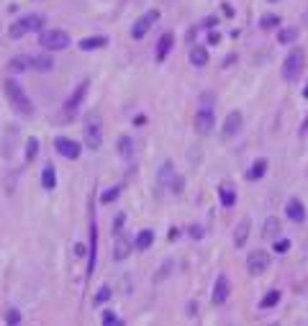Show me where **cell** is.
<instances>
[{"label":"cell","mask_w":308,"mask_h":326,"mask_svg":"<svg viewBox=\"0 0 308 326\" xmlns=\"http://www.w3.org/2000/svg\"><path fill=\"white\" fill-rule=\"evenodd\" d=\"M3 93H6L11 108H13L18 116H26V118L34 116V103H31V98L26 95V90L21 88L16 80H6V82H3Z\"/></svg>","instance_id":"obj_1"},{"label":"cell","mask_w":308,"mask_h":326,"mask_svg":"<svg viewBox=\"0 0 308 326\" xmlns=\"http://www.w3.org/2000/svg\"><path fill=\"white\" fill-rule=\"evenodd\" d=\"M44 26V16L41 13H26V16H21L18 21H13L11 29H8V39H24L26 34L31 31H41Z\"/></svg>","instance_id":"obj_2"},{"label":"cell","mask_w":308,"mask_h":326,"mask_svg":"<svg viewBox=\"0 0 308 326\" xmlns=\"http://www.w3.org/2000/svg\"><path fill=\"white\" fill-rule=\"evenodd\" d=\"M85 144L93 151L103 146V118H100V113H90L85 118Z\"/></svg>","instance_id":"obj_3"},{"label":"cell","mask_w":308,"mask_h":326,"mask_svg":"<svg viewBox=\"0 0 308 326\" xmlns=\"http://www.w3.org/2000/svg\"><path fill=\"white\" fill-rule=\"evenodd\" d=\"M39 44L47 49V52H62L70 47V34L62 31V29H52V31H44L39 36Z\"/></svg>","instance_id":"obj_4"},{"label":"cell","mask_w":308,"mask_h":326,"mask_svg":"<svg viewBox=\"0 0 308 326\" xmlns=\"http://www.w3.org/2000/svg\"><path fill=\"white\" fill-rule=\"evenodd\" d=\"M303 62H305L303 52L293 49L288 57H285V62H282V77L288 80V82H295L300 77V72H303Z\"/></svg>","instance_id":"obj_5"},{"label":"cell","mask_w":308,"mask_h":326,"mask_svg":"<svg viewBox=\"0 0 308 326\" xmlns=\"http://www.w3.org/2000/svg\"><path fill=\"white\" fill-rule=\"evenodd\" d=\"M267 267H270V252L254 249V252L247 257V270H249V275H262V272H267Z\"/></svg>","instance_id":"obj_6"},{"label":"cell","mask_w":308,"mask_h":326,"mask_svg":"<svg viewBox=\"0 0 308 326\" xmlns=\"http://www.w3.org/2000/svg\"><path fill=\"white\" fill-rule=\"evenodd\" d=\"M193 126H195V131L198 134H211L213 131V126H216V113L211 111V108H201V111L195 113V118H193Z\"/></svg>","instance_id":"obj_7"},{"label":"cell","mask_w":308,"mask_h":326,"mask_svg":"<svg viewBox=\"0 0 308 326\" xmlns=\"http://www.w3.org/2000/svg\"><path fill=\"white\" fill-rule=\"evenodd\" d=\"M87 88H90V82L82 80L77 88H75V93L67 98V103H64V113H67V116H75V113L80 111V105H82V100H85V95H87Z\"/></svg>","instance_id":"obj_8"},{"label":"cell","mask_w":308,"mask_h":326,"mask_svg":"<svg viewBox=\"0 0 308 326\" xmlns=\"http://www.w3.org/2000/svg\"><path fill=\"white\" fill-rule=\"evenodd\" d=\"M54 146H57V151H59L64 159H77V157L82 154V146H80L75 139H67V136H57V139H54Z\"/></svg>","instance_id":"obj_9"},{"label":"cell","mask_w":308,"mask_h":326,"mask_svg":"<svg viewBox=\"0 0 308 326\" xmlns=\"http://www.w3.org/2000/svg\"><path fill=\"white\" fill-rule=\"evenodd\" d=\"M229 293H231V282H229V277H226V275H218L216 282H213V293H211L213 306H221V303H226Z\"/></svg>","instance_id":"obj_10"},{"label":"cell","mask_w":308,"mask_h":326,"mask_svg":"<svg viewBox=\"0 0 308 326\" xmlns=\"http://www.w3.org/2000/svg\"><path fill=\"white\" fill-rule=\"evenodd\" d=\"M154 21H160V11H149V13H144L136 24H134V29H131V36L134 39H144L146 36V31H149V26L154 24Z\"/></svg>","instance_id":"obj_11"},{"label":"cell","mask_w":308,"mask_h":326,"mask_svg":"<svg viewBox=\"0 0 308 326\" xmlns=\"http://www.w3.org/2000/svg\"><path fill=\"white\" fill-rule=\"evenodd\" d=\"M241 123H244V116H241L239 111H231V113L226 116V121H224L221 136H224V139H231V136H236V134L241 131Z\"/></svg>","instance_id":"obj_12"},{"label":"cell","mask_w":308,"mask_h":326,"mask_svg":"<svg viewBox=\"0 0 308 326\" xmlns=\"http://www.w3.org/2000/svg\"><path fill=\"white\" fill-rule=\"evenodd\" d=\"M131 249H134V244H131L128 239L123 236V234H118V236H116V244H113V252H111V257L116 259V262H123V259L131 254Z\"/></svg>","instance_id":"obj_13"},{"label":"cell","mask_w":308,"mask_h":326,"mask_svg":"<svg viewBox=\"0 0 308 326\" xmlns=\"http://www.w3.org/2000/svg\"><path fill=\"white\" fill-rule=\"evenodd\" d=\"M285 213H288V219L295 221V224H303L305 221V206L298 201V198H290L288 206H285Z\"/></svg>","instance_id":"obj_14"},{"label":"cell","mask_w":308,"mask_h":326,"mask_svg":"<svg viewBox=\"0 0 308 326\" xmlns=\"http://www.w3.org/2000/svg\"><path fill=\"white\" fill-rule=\"evenodd\" d=\"M26 70H31V57L29 54H18V57L8 59V72L21 75V72H26Z\"/></svg>","instance_id":"obj_15"},{"label":"cell","mask_w":308,"mask_h":326,"mask_svg":"<svg viewBox=\"0 0 308 326\" xmlns=\"http://www.w3.org/2000/svg\"><path fill=\"white\" fill-rule=\"evenodd\" d=\"M31 70H36V72H52L54 70L52 54H34L31 57Z\"/></svg>","instance_id":"obj_16"},{"label":"cell","mask_w":308,"mask_h":326,"mask_svg":"<svg viewBox=\"0 0 308 326\" xmlns=\"http://www.w3.org/2000/svg\"><path fill=\"white\" fill-rule=\"evenodd\" d=\"M249 229H252V221L249 219H241L236 231H234V247H244L247 239H249Z\"/></svg>","instance_id":"obj_17"},{"label":"cell","mask_w":308,"mask_h":326,"mask_svg":"<svg viewBox=\"0 0 308 326\" xmlns=\"http://www.w3.org/2000/svg\"><path fill=\"white\" fill-rule=\"evenodd\" d=\"M175 178V170H172V162H162L160 167V175H157V193H162Z\"/></svg>","instance_id":"obj_18"},{"label":"cell","mask_w":308,"mask_h":326,"mask_svg":"<svg viewBox=\"0 0 308 326\" xmlns=\"http://www.w3.org/2000/svg\"><path fill=\"white\" fill-rule=\"evenodd\" d=\"M172 44H175V36H172L170 31L160 36V44H157V62H165V59H167V54H170Z\"/></svg>","instance_id":"obj_19"},{"label":"cell","mask_w":308,"mask_h":326,"mask_svg":"<svg viewBox=\"0 0 308 326\" xmlns=\"http://www.w3.org/2000/svg\"><path fill=\"white\" fill-rule=\"evenodd\" d=\"M41 188L44 190H54L57 188V170H54V165H47L41 170Z\"/></svg>","instance_id":"obj_20"},{"label":"cell","mask_w":308,"mask_h":326,"mask_svg":"<svg viewBox=\"0 0 308 326\" xmlns=\"http://www.w3.org/2000/svg\"><path fill=\"white\" fill-rule=\"evenodd\" d=\"M188 57H190V62L195 64V67H206L208 64V52H206V47H190V52H188Z\"/></svg>","instance_id":"obj_21"},{"label":"cell","mask_w":308,"mask_h":326,"mask_svg":"<svg viewBox=\"0 0 308 326\" xmlns=\"http://www.w3.org/2000/svg\"><path fill=\"white\" fill-rule=\"evenodd\" d=\"M151 244H154V231H151V229H141V231H139V236H136V242H134V249L146 252Z\"/></svg>","instance_id":"obj_22"},{"label":"cell","mask_w":308,"mask_h":326,"mask_svg":"<svg viewBox=\"0 0 308 326\" xmlns=\"http://www.w3.org/2000/svg\"><path fill=\"white\" fill-rule=\"evenodd\" d=\"M105 44H108L105 36H87V39L80 41V49L82 52H93V49H103Z\"/></svg>","instance_id":"obj_23"},{"label":"cell","mask_w":308,"mask_h":326,"mask_svg":"<svg viewBox=\"0 0 308 326\" xmlns=\"http://www.w3.org/2000/svg\"><path fill=\"white\" fill-rule=\"evenodd\" d=\"M95 252H98V226L93 221V226H90V262H87V272L90 275L95 270Z\"/></svg>","instance_id":"obj_24"},{"label":"cell","mask_w":308,"mask_h":326,"mask_svg":"<svg viewBox=\"0 0 308 326\" xmlns=\"http://www.w3.org/2000/svg\"><path fill=\"white\" fill-rule=\"evenodd\" d=\"M118 154H121L123 159L134 157V139H131V136H121V139H118Z\"/></svg>","instance_id":"obj_25"},{"label":"cell","mask_w":308,"mask_h":326,"mask_svg":"<svg viewBox=\"0 0 308 326\" xmlns=\"http://www.w3.org/2000/svg\"><path fill=\"white\" fill-rule=\"evenodd\" d=\"M265 172H267V159H257V162H252V167L247 172V180H259Z\"/></svg>","instance_id":"obj_26"},{"label":"cell","mask_w":308,"mask_h":326,"mask_svg":"<svg viewBox=\"0 0 308 326\" xmlns=\"http://www.w3.org/2000/svg\"><path fill=\"white\" fill-rule=\"evenodd\" d=\"M280 234V221L275 219V216H270V219L265 221V229H262V236L265 239H277Z\"/></svg>","instance_id":"obj_27"},{"label":"cell","mask_w":308,"mask_h":326,"mask_svg":"<svg viewBox=\"0 0 308 326\" xmlns=\"http://www.w3.org/2000/svg\"><path fill=\"white\" fill-rule=\"evenodd\" d=\"M218 195H221V206H224V208H231V206L236 203V193H234L229 185H224L221 190H218Z\"/></svg>","instance_id":"obj_28"},{"label":"cell","mask_w":308,"mask_h":326,"mask_svg":"<svg viewBox=\"0 0 308 326\" xmlns=\"http://www.w3.org/2000/svg\"><path fill=\"white\" fill-rule=\"evenodd\" d=\"M259 26L265 29V31H270V29L280 26V16H277V13H265V16L259 18Z\"/></svg>","instance_id":"obj_29"},{"label":"cell","mask_w":308,"mask_h":326,"mask_svg":"<svg viewBox=\"0 0 308 326\" xmlns=\"http://www.w3.org/2000/svg\"><path fill=\"white\" fill-rule=\"evenodd\" d=\"M277 303H280V290H270L259 300V308H272V306H277Z\"/></svg>","instance_id":"obj_30"},{"label":"cell","mask_w":308,"mask_h":326,"mask_svg":"<svg viewBox=\"0 0 308 326\" xmlns=\"http://www.w3.org/2000/svg\"><path fill=\"white\" fill-rule=\"evenodd\" d=\"M295 39H298V29H282V31L277 34V41H280V44H293Z\"/></svg>","instance_id":"obj_31"},{"label":"cell","mask_w":308,"mask_h":326,"mask_svg":"<svg viewBox=\"0 0 308 326\" xmlns=\"http://www.w3.org/2000/svg\"><path fill=\"white\" fill-rule=\"evenodd\" d=\"M36 154H39V139L31 136V139L26 141V162H34Z\"/></svg>","instance_id":"obj_32"},{"label":"cell","mask_w":308,"mask_h":326,"mask_svg":"<svg viewBox=\"0 0 308 326\" xmlns=\"http://www.w3.org/2000/svg\"><path fill=\"white\" fill-rule=\"evenodd\" d=\"M111 295H113V290H111V288H108V285H100V288H98V293H95V298H93V303H95V306H100V303L111 300Z\"/></svg>","instance_id":"obj_33"},{"label":"cell","mask_w":308,"mask_h":326,"mask_svg":"<svg viewBox=\"0 0 308 326\" xmlns=\"http://www.w3.org/2000/svg\"><path fill=\"white\" fill-rule=\"evenodd\" d=\"M118 195H121V188H118V185H113V188H108V190L100 195V203H113V201L118 198Z\"/></svg>","instance_id":"obj_34"},{"label":"cell","mask_w":308,"mask_h":326,"mask_svg":"<svg viewBox=\"0 0 308 326\" xmlns=\"http://www.w3.org/2000/svg\"><path fill=\"white\" fill-rule=\"evenodd\" d=\"M21 318H24V316H21V311H18V308H8V311H6V323L18 326V323H21Z\"/></svg>","instance_id":"obj_35"},{"label":"cell","mask_w":308,"mask_h":326,"mask_svg":"<svg viewBox=\"0 0 308 326\" xmlns=\"http://www.w3.org/2000/svg\"><path fill=\"white\" fill-rule=\"evenodd\" d=\"M288 249H290V242H288V239H275V252H277V254H285Z\"/></svg>","instance_id":"obj_36"},{"label":"cell","mask_w":308,"mask_h":326,"mask_svg":"<svg viewBox=\"0 0 308 326\" xmlns=\"http://www.w3.org/2000/svg\"><path fill=\"white\" fill-rule=\"evenodd\" d=\"M183 185H185V180H183L180 175H175L172 183H170V190H172V193H183Z\"/></svg>","instance_id":"obj_37"},{"label":"cell","mask_w":308,"mask_h":326,"mask_svg":"<svg viewBox=\"0 0 308 326\" xmlns=\"http://www.w3.org/2000/svg\"><path fill=\"white\" fill-rule=\"evenodd\" d=\"M100 321H103L105 326H111V323H121V321H118V316H116L113 311H103V318H100Z\"/></svg>","instance_id":"obj_38"},{"label":"cell","mask_w":308,"mask_h":326,"mask_svg":"<svg viewBox=\"0 0 308 326\" xmlns=\"http://www.w3.org/2000/svg\"><path fill=\"white\" fill-rule=\"evenodd\" d=\"M188 234H190V239H203V229H201V226H195V224L188 229Z\"/></svg>","instance_id":"obj_39"},{"label":"cell","mask_w":308,"mask_h":326,"mask_svg":"<svg viewBox=\"0 0 308 326\" xmlns=\"http://www.w3.org/2000/svg\"><path fill=\"white\" fill-rule=\"evenodd\" d=\"M170 267H172V262H170V259H167V262H165V267H162V272L157 275V280H165V277L170 275Z\"/></svg>","instance_id":"obj_40"},{"label":"cell","mask_w":308,"mask_h":326,"mask_svg":"<svg viewBox=\"0 0 308 326\" xmlns=\"http://www.w3.org/2000/svg\"><path fill=\"white\" fill-rule=\"evenodd\" d=\"M208 41H211V44H218V41H221V36H218V31H211Z\"/></svg>","instance_id":"obj_41"},{"label":"cell","mask_w":308,"mask_h":326,"mask_svg":"<svg viewBox=\"0 0 308 326\" xmlns=\"http://www.w3.org/2000/svg\"><path fill=\"white\" fill-rule=\"evenodd\" d=\"M178 236H180V229H175V226H172V229H170V242H175Z\"/></svg>","instance_id":"obj_42"},{"label":"cell","mask_w":308,"mask_h":326,"mask_svg":"<svg viewBox=\"0 0 308 326\" xmlns=\"http://www.w3.org/2000/svg\"><path fill=\"white\" fill-rule=\"evenodd\" d=\"M85 254V247L82 244H75V257H82Z\"/></svg>","instance_id":"obj_43"},{"label":"cell","mask_w":308,"mask_h":326,"mask_svg":"<svg viewBox=\"0 0 308 326\" xmlns=\"http://www.w3.org/2000/svg\"><path fill=\"white\" fill-rule=\"evenodd\" d=\"M224 13H226V16H234V11H231V6H229V3H224Z\"/></svg>","instance_id":"obj_44"},{"label":"cell","mask_w":308,"mask_h":326,"mask_svg":"<svg viewBox=\"0 0 308 326\" xmlns=\"http://www.w3.org/2000/svg\"><path fill=\"white\" fill-rule=\"evenodd\" d=\"M305 98H308V85H305Z\"/></svg>","instance_id":"obj_45"}]
</instances>
